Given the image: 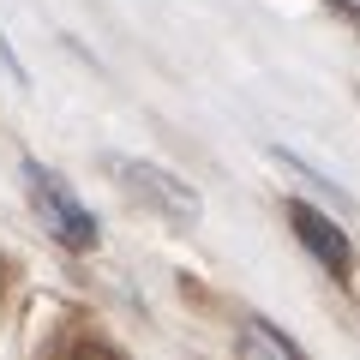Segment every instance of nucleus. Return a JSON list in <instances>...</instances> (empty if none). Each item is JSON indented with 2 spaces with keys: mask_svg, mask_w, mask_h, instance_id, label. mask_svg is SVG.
I'll list each match as a JSON object with an SVG mask.
<instances>
[{
  "mask_svg": "<svg viewBox=\"0 0 360 360\" xmlns=\"http://www.w3.org/2000/svg\"><path fill=\"white\" fill-rule=\"evenodd\" d=\"M330 13H336V18H348V25L360 30V6H354V0H330Z\"/></svg>",
  "mask_w": 360,
  "mask_h": 360,
  "instance_id": "7",
  "label": "nucleus"
},
{
  "mask_svg": "<svg viewBox=\"0 0 360 360\" xmlns=\"http://www.w3.org/2000/svg\"><path fill=\"white\" fill-rule=\"evenodd\" d=\"M270 156H276V162H283V168H295V174H307V180H312V193H324V198H330V205H348V193H342V186H336L330 174H319V168H312L307 156H295V150H288V144H270Z\"/></svg>",
  "mask_w": 360,
  "mask_h": 360,
  "instance_id": "5",
  "label": "nucleus"
},
{
  "mask_svg": "<svg viewBox=\"0 0 360 360\" xmlns=\"http://www.w3.org/2000/svg\"><path fill=\"white\" fill-rule=\"evenodd\" d=\"M288 229H295V240L307 246V252L319 258V264L330 270V276H348V270H354V240H348V234L336 229V222L324 217L319 205L295 198V205H288Z\"/></svg>",
  "mask_w": 360,
  "mask_h": 360,
  "instance_id": "3",
  "label": "nucleus"
},
{
  "mask_svg": "<svg viewBox=\"0 0 360 360\" xmlns=\"http://www.w3.org/2000/svg\"><path fill=\"white\" fill-rule=\"evenodd\" d=\"M25 186H30V205H37V217L49 222V234H54L60 246H72V252H90V246H96V217H90V210L72 198V186H66V180L54 174L49 162L25 156Z\"/></svg>",
  "mask_w": 360,
  "mask_h": 360,
  "instance_id": "1",
  "label": "nucleus"
},
{
  "mask_svg": "<svg viewBox=\"0 0 360 360\" xmlns=\"http://www.w3.org/2000/svg\"><path fill=\"white\" fill-rule=\"evenodd\" d=\"M240 342L246 348H270V354H283V360H300V342L288 330H276V324H264V319H246L240 324Z\"/></svg>",
  "mask_w": 360,
  "mask_h": 360,
  "instance_id": "4",
  "label": "nucleus"
},
{
  "mask_svg": "<svg viewBox=\"0 0 360 360\" xmlns=\"http://www.w3.org/2000/svg\"><path fill=\"white\" fill-rule=\"evenodd\" d=\"M108 168H115V180L127 186V193H139L144 205H156L162 217H180V222H198V193L186 186L180 174H168V168L156 162H139V156H108Z\"/></svg>",
  "mask_w": 360,
  "mask_h": 360,
  "instance_id": "2",
  "label": "nucleus"
},
{
  "mask_svg": "<svg viewBox=\"0 0 360 360\" xmlns=\"http://www.w3.org/2000/svg\"><path fill=\"white\" fill-rule=\"evenodd\" d=\"M0 72L13 78V84H30V72H25V60L13 54V42H6V30H0Z\"/></svg>",
  "mask_w": 360,
  "mask_h": 360,
  "instance_id": "6",
  "label": "nucleus"
}]
</instances>
